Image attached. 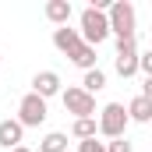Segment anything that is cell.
Here are the masks:
<instances>
[{"label": "cell", "instance_id": "cell-1", "mask_svg": "<svg viewBox=\"0 0 152 152\" xmlns=\"http://www.w3.org/2000/svg\"><path fill=\"white\" fill-rule=\"evenodd\" d=\"M106 25H110V36L127 39L138 36V18H134V4L131 0H113L106 7Z\"/></svg>", "mask_w": 152, "mask_h": 152}, {"label": "cell", "instance_id": "cell-2", "mask_svg": "<svg viewBox=\"0 0 152 152\" xmlns=\"http://www.w3.org/2000/svg\"><path fill=\"white\" fill-rule=\"evenodd\" d=\"M99 120H96V134H103V138H124L127 134V113H124V103H106L103 110H96Z\"/></svg>", "mask_w": 152, "mask_h": 152}, {"label": "cell", "instance_id": "cell-3", "mask_svg": "<svg viewBox=\"0 0 152 152\" xmlns=\"http://www.w3.org/2000/svg\"><path fill=\"white\" fill-rule=\"evenodd\" d=\"M78 36L85 46H99V42H106L110 39V25H106V11H96V7H85L81 11V28H78Z\"/></svg>", "mask_w": 152, "mask_h": 152}, {"label": "cell", "instance_id": "cell-4", "mask_svg": "<svg viewBox=\"0 0 152 152\" xmlns=\"http://www.w3.org/2000/svg\"><path fill=\"white\" fill-rule=\"evenodd\" d=\"M60 99H64V110H67V113H75V120H81V117H96V96L81 92L78 85L60 88Z\"/></svg>", "mask_w": 152, "mask_h": 152}, {"label": "cell", "instance_id": "cell-5", "mask_svg": "<svg viewBox=\"0 0 152 152\" xmlns=\"http://www.w3.org/2000/svg\"><path fill=\"white\" fill-rule=\"evenodd\" d=\"M46 117H50V113H46V99H39L36 92L21 96V103H18V117H14L21 127H39Z\"/></svg>", "mask_w": 152, "mask_h": 152}, {"label": "cell", "instance_id": "cell-6", "mask_svg": "<svg viewBox=\"0 0 152 152\" xmlns=\"http://www.w3.org/2000/svg\"><path fill=\"white\" fill-rule=\"evenodd\" d=\"M32 92H36L39 99L60 96V75H57V71H39V75L32 78Z\"/></svg>", "mask_w": 152, "mask_h": 152}, {"label": "cell", "instance_id": "cell-7", "mask_svg": "<svg viewBox=\"0 0 152 152\" xmlns=\"http://www.w3.org/2000/svg\"><path fill=\"white\" fill-rule=\"evenodd\" d=\"M42 14H46V21L50 25H57V28H64L67 21H71V0H50L46 7H42Z\"/></svg>", "mask_w": 152, "mask_h": 152}, {"label": "cell", "instance_id": "cell-8", "mask_svg": "<svg viewBox=\"0 0 152 152\" xmlns=\"http://www.w3.org/2000/svg\"><path fill=\"white\" fill-rule=\"evenodd\" d=\"M21 138H25V127H21L14 117L0 120V145H4V149H18V145H21Z\"/></svg>", "mask_w": 152, "mask_h": 152}, {"label": "cell", "instance_id": "cell-9", "mask_svg": "<svg viewBox=\"0 0 152 152\" xmlns=\"http://www.w3.org/2000/svg\"><path fill=\"white\" fill-rule=\"evenodd\" d=\"M124 113H127V120H134V124H149V120H152V99L134 96V99L124 106Z\"/></svg>", "mask_w": 152, "mask_h": 152}, {"label": "cell", "instance_id": "cell-10", "mask_svg": "<svg viewBox=\"0 0 152 152\" xmlns=\"http://www.w3.org/2000/svg\"><path fill=\"white\" fill-rule=\"evenodd\" d=\"M53 46H57L64 57H67L71 50H78V46H81V36H78V28H67V25H64V28H53Z\"/></svg>", "mask_w": 152, "mask_h": 152}, {"label": "cell", "instance_id": "cell-11", "mask_svg": "<svg viewBox=\"0 0 152 152\" xmlns=\"http://www.w3.org/2000/svg\"><path fill=\"white\" fill-rule=\"evenodd\" d=\"M67 60H71L75 67H81V71H92L99 57H96V50H92V46H85V42H81L78 50H71V53H67Z\"/></svg>", "mask_w": 152, "mask_h": 152}, {"label": "cell", "instance_id": "cell-12", "mask_svg": "<svg viewBox=\"0 0 152 152\" xmlns=\"http://www.w3.org/2000/svg\"><path fill=\"white\" fill-rule=\"evenodd\" d=\"M81 92H88V96H96V92H103L106 88V75L99 71V67H92V71H85V78H81V85H78Z\"/></svg>", "mask_w": 152, "mask_h": 152}, {"label": "cell", "instance_id": "cell-13", "mask_svg": "<svg viewBox=\"0 0 152 152\" xmlns=\"http://www.w3.org/2000/svg\"><path fill=\"white\" fill-rule=\"evenodd\" d=\"M39 152H67V134L64 131H50L39 142Z\"/></svg>", "mask_w": 152, "mask_h": 152}, {"label": "cell", "instance_id": "cell-14", "mask_svg": "<svg viewBox=\"0 0 152 152\" xmlns=\"http://www.w3.org/2000/svg\"><path fill=\"white\" fill-rule=\"evenodd\" d=\"M71 134H75L78 142H85V138H99V134H96V117H81V120H75V124H71Z\"/></svg>", "mask_w": 152, "mask_h": 152}, {"label": "cell", "instance_id": "cell-15", "mask_svg": "<svg viewBox=\"0 0 152 152\" xmlns=\"http://www.w3.org/2000/svg\"><path fill=\"white\" fill-rule=\"evenodd\" d=\"M113 67H117V75H120V78L138 75V53H134V57H117V60H113Z\"/></svg>", "mask_w": 152, "mask_h": 152}, {"label": "cell", "instance_id": "cell-16", "mask_svg": "<svg viewBox=\"0 0 152 152\" xmlns=\"http://www.w3.org/2000/svg\"><path fill=\"white\" fill-rule=\"evenodd\" d=\"M134 53H138V36L117 39V57H134Z\"/></svg>", "mask_w": 152, "mask_h": 152}, {"label": "cell", "instance_id": "cell-17", "mask_svg": "<svg viewBox=\"0 0 152 152\" xmlns=\"http://www.w3.org/2000/svg\"><path fill=\"white\" fill-rule=\"evenodd\" d=\"M78 152H106V142H99V138H85V142H78Z\"/></svg>", "mask_w": 152, "mask_h": 152}, {"label": "cell", "instance_id": "cell-18", "mask_svg": "<svg viewBox=\"0 0 152 152\" xmlns=\"http://www.w3.org/2000/svg\"><path fill=\"white\" fill-rule=\"evenodd\" d=\"M106 152H134V145L127 138H113V142H106Z\"/></svg>", "mask_w": 152, "mask_h": 152}, {"label": "cell", "instance_id": "cell-19", "mask_svg": "<svg viewBox=\"0 0 152 152\" xmlns=\"http://www.w3.org/2000/svg\"><path fill=\"white\" fill-rule=\"evenodd\" d=\"M138 71H142V75H152V53L138 50Z\"/></svg>", "mask_w": 152, "mask_h": 152}, {"label": "cell", "instance_id": "cell-20", "mask_svg": "<svg viewBox=\"0 0 152 152\" xmlns=\"http://www.w3.org/2000/svg\"><path fill=\"white\" fill-rule=\"evenodd\" d=\"M11 152H32V149H28V145H18V149H11Z\"/></svg>", "mask_w": 152, "mask_h": 152}]
</instances>
